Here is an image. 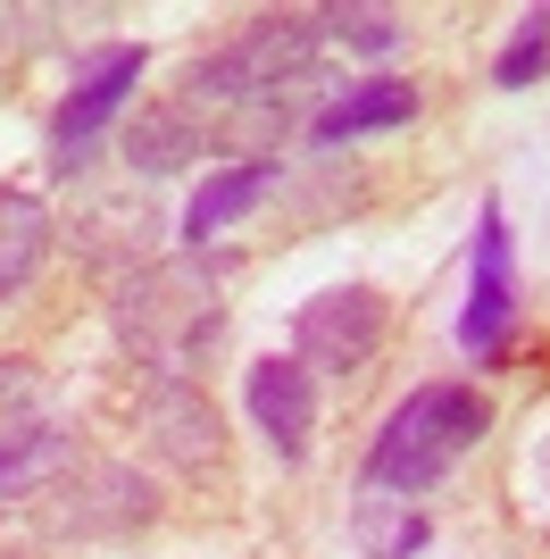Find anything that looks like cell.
Wrapping results in <instances>:
<instances>
[{"instance_id":"cell-15","label":"cell","mask_w":550,"mask_h":559,"mask_svg":"<svg viewBox=\"0 0 550 559\" xmlns=\"http://www.w3.org/2000/svg\"><path fill=\"white\" fill-rule=\"evenodd\" d=\"M542 68H550V9H534V17L517 25V43L492 59V84H534Z\"/></svg>"},{"instance_id":"cell-11","label":"cell","mask_w":550,"mask_h":559,"mask_svg":"<svg viewBox=\"0 0 550 559\" xmlns=\"http://www.w3.org/2000/svg\"><path fill=\"white\" fill-rule=\"evenodd\" d=\"M50 467H68V435H50V426H34V435H17V443H0V510H9L17 492H34Z\"/></svg>"},{"instance_id":"cell-17","label":"cell","mask_w":550,"mask_h":559,"mask_svg":"<svg viewBox=\"0 0 550 559\" xmlns=\"http://www.w3.org/2000/svg\"><path fill=\"white\" fill-rule=\"evenodd\" d=\"M534 467H542V485H550V451H542V460H534Z\"/></svg>"},{"instance_id":"cell-5","label":"cell","mask_w":550,"mask_h":559,"mask_svg":"<svg viewBox=\"0 0 550 559\" xmlns=\"http://www.w3.org/2000/svg\"><path fill=\"white\" fill-rule=\"evenodd\" d=\"M509 318H517V259H509L501 201H483V226H476V267H467V318H458V343L476 350V359H501V343H509Z\"/></svg>"},{"instance_id":"cell-7","label":"cell","mask_w":550,"mask_h":559,"mask_svg":"<svg viewBox=\"0 0 550 559\" xmlns=\"http://www.w3.org/2000/svg\"><path fill=\"white\" fill-rule=\"evenodd\" d=\"M134 84H142V50H134V43L100 50V59L84 68V84L59 100V117H50V142H59V151H84V134H92V126H100V117H109L125 93H134Z\"/></svg>"},{"instance_id":"cell-6","label":"cell","mask_w":550,"mask_h":559,"mask_svg":"<svg viewBox=\"0 0 550 559\" xmlns=\"http://www.w3.org/2000/svg\"><path fill=\"white\" fill-rule=\"evenodd\" d=\"M251 418L284 460L309 451V435H318V384H309L300 359H259L251 368Z\"/></svg>"},{"instance_id":"cell-1","label":"cell","mask_w":550,"mask_h":559,"mask_svg":"<svg viewBox=\"0 0 550 559\" xmlns=\"http://www.w3.org/2000/svg\"><path fill=\"white\" fill-rule=\"evenodd\" d=\"M483 435H492V401H483L476 384H426V393H409L384 418V435L367 451V492L417 501V492H434Z\"/></svg>"},{"instance_id":"cell-10","label":"cell","mask_w":550,"mask_h":559,"mask_svg":"<svg viewBox=\"0 0 550 559\" xmlns=\"http://www.w3.org/2000/svg\"><path fill=\"white\" fill-rule=\"evenodd\" d=\"M43 242H50V217L34 192H9L0 185V301L17 293L34 267H43Z\"/></svg>"},{"instance_id":"cell-14","label":"cell","mask_w":550,"mask_h":559,"mask_svg":"<svg viewBox=\"0 0 550 559\" xmlns=\"http://www.w3.org/2000/svg\"><path fill=\"white\" fill-rule=\"evenodd\" d=\"M159 418L176 426V435H167V451H176V460H201V451H217V409H201L183 384H167V393H159Z\"/></svg>"},{"instance_id":"cell-4","label":"cell","mask_w":550,"mask_h":559,"mask_svg":"<svg viewBox=\"0 0 550 559\" xmlns=\"http://www.w3.org/2000/svg\"><path fill=\"white\" fill-rule=\"evenodd\" d=\"M300 368H367L375 343H384V293H367V284H343V293H318V301L300 309Z\"/></svg>"},{"instance_id":"cell-3","label":"cell","mask_w":550,"mask_h":559,"mask_svg":"<svg viewBox=\"0 0 550 559\" xmlns=\"http://www.w3.org/2000/svg\"><path fill=\"white\" fill-rule=\"evenodd\" d=\"M309 50H318V17H259L251 34L217 59L183 75V100L208 109V100H226V109H284V84L309 68Z\"/></svg>"},{"instance_id":"cell-2","label":"cell","mask_w":550,"mask_h":559,"mask_svg":"<svg viewBox=\"0 0 550 559\" xmlns=\"http://www.w3.org/2000/svg\"><path fill=\"white\" fill-rule=\"evenodd\" d=\"M217 326H226L217 276H201L192 259L134 276V284H125V301H117V334H125V350H142V359L167 368V376L192 368V359L217 343Z\"/></svg>"},{"instance_id":"cell-9","label":"cell","mask_w":550,"mask_h":559,"mask_svg":"<svg viewBox=\"0 0 550 559\" xmlns=\"http://www.w3.org/2000/svg\"><path fill=\"white\" fill-rule=\"evenodd\" d=\"M409 117H417V84H392L384 75V84H359L350 100H334L309 134L318 142H350V134H375V126H409Z\"/></svg>"},{"instance_id":"cell-12","label":"cell","mask_w":550,"mask_h":559,"mask_svg":"<svg viewBox=\"0 0 550 559\" xmlns=\"http://www.w3.org/2000/svg\"><path fill=\"white\" fill-rule=\"evenodd\" d=\"M125 151H134V167H142V176H167V167H183L192 151H201V134H192L183 117H142Z\"/></svg>"},{"instance_id":"cell-13","label":"cell","mask_w":550,"mask_h":559,"mask_svg":"<svg viewBox=\"0 0 550 559\" xmlns=\"http://www.w3.org/2000/svg\"><path fill=\"white\" fill-rule=\"evenodd\" d=\"M417 543H426V518H417V510L384 518V501L359 492V551L367 559H400V551H417Z\"/></svg>"},{"instance_id":"cell-8","label":"cell","mask_w":550,"mask_h":559,"mask_svg":"<svg viewBox=\"0 0 550 559\" xmlns=\"http://www.w3.org/2000/svg\"><path fill=\"white\" fill-rule=\"evenodd\" d=\"M275 192V159H242V167H226V176H208L201 192H192V210H183V234L192 242H208V234H226L242 210H259Z\"/></svg>"},{"instance_id":"cell-16","label":"cell","mask_w":550,"mask_h":559,"mask_svg":"<svg viewBox=\"0 0 550 559\" xmlns=\"http://www.w3.org/2000/svg\"><path fill=\"white\" fill-rule=\"evenodd\" d=\"M334 43H350V50H367V59H384L392 43H400V17L392 9H334Z\"/></svg>"}]
</instances>
